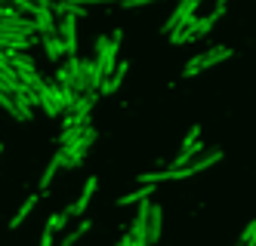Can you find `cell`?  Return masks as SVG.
<instances>
[{"mask_svg": "<svg viewBox=\"0 0 256 246\" xmlns=\"http://www.w3.org/2000/svg\"><path fill=\"white\" fill-rule=\"evenodd\" d=\"M120 37H124V31H114L112 37H96V68H99V77L105 80V77H112V71H114V65H118V49H120Z\"/></svg>", "mask_w": 256, "mask_h": 246, "instance_id": "1", "label": "cell"}, {"mask_svg": "<svg viewBox=\"0 0 256 246\" xmlns=\"http://www.w3.org/2000/svg\"><path fill=\"white\" fill-rule=\"evenodd\" d=\"M93 142H96V129H93V126H86L71 145L59 148V154H62V169H74V166H80L84 157H86V151L93 148Z\"/></svg>", "mask_w": 256, "mask_h": 246, "instance_id": "2", "label": "cell"}, {"mask_svg": "<svg viewBox=\"0 0 256 246\" xmlns=\"http://www.w3.org/2000/svg\"><path fill=\"white\" fill-rule=\"evenodd\" d=\"M222 160V148H207L200 157H194L188 166H182V169H170V179H192L198 173H204V169H210L213 163Z\"/></svg>", "mask_w": 256, "mask_h": 246, "instance_id": "3", "label": "cell"}, {"mask_svg": "<svg viewBox=\"0 0 256 246\" xmlns=\"http://www.w3.org/2000/svg\"><path fill=\"white\" fill-rule=\"evenodd\" d=\"M38 105L44 108L46 117H59V114H65L62 92L56 89V83H52V80H44V83L38 86Z\"/></svg>", "mask_w": 256, "mask_h": 246, "instance_id": "4", "label": "cell"}, {"mask_svg": "<svg viewBox=\"0 0 256 246\" xmlns=\"http://www.w3.org/2000/svg\"><path fill=\"white\" fill-rule=\"evenodd\" d=\"M194 12H198V0H186V3H179L173 9V15L167 18V25H164V34H179L194 18Z\"/></svg>", "mask_w": 256, "mask_h": 246, "instance_id": "5", "label": "cell"}, {"mask_svg": "<svg viewBox=\"0 0 256 246\" xmlns=\"http://www.w3.org/2000/svg\"><path fill=\"white\" fill-rule=\"evenodd\" d=\"M96 185H99V179L96 176H90L86 182H84V191H80V197L74 200V203H71L68 206V219H74V216H84L86 213V206H90V200H93V194H96Z\"/></svg>", "mask_w": 256, "mask_h": 246, "instance_id": "6", "label": "cell"}, {"mask_svg": "<svg viewBox=\"0 0 256 246\" xmlns=\"http://www.w3.org/2000/svg\"><path fill=\"white\" fill-rule=\"evenodd\" d=\"M160 231H164V210L158 203H152V210H148V219H145V243H158L160 240Z\"/></svg>", "mask_w": 256, "mask_h": 246, "instance_id": "7", "label": "cell"}, {"mask_svg": "<svg viewBox=\"0 0 256 246\" xmlns=\"http://www.w3.org/2000/svg\"><path fill=\"white\" fill-rule=\"evenodd\" d=\"M126 68H130L126 62H118V65H114L112 77H105V80H102V86H99V92H102V96H112V92H114V89L120 86V80L126 77Z\"/></svg>", "mask_w": 256, "mask_h": 246, "instance_id": "8", "label": "cell"}, {"mask_svg": "<svg viewBox=\"0 0 256 246\" xmlns=\"http://www.w3.org/2000/svg\"><path fill=\"white\" fill-rule=\"evenodd\" d=\"M226 59H232V49H228V46H213V49H207V52H200L204 71L213 68V65H219V62H226Z\"/></svg>", "mask_w": 256, "mask_h": 246, "instance_id": "9", "label": "cell"}, {"mask_svg": "<svg viewBox=\"0 0 256 246\" xmlns=\"http://www.w3.org/2000/svg\"><path fill=\"white\" fill-rule=\"evenodd\" d=\"M40 43H44V49H46V59H50V62H59L62 55H65V46H62V40H59L56 34H52V37H40Z\"/></svg>", "mask_w": 256, "mask_h": 246, "instance_id": "10", "label": "cell"}, {"mask_svg": "<svg viewBox=\"0 0 256 246\" xmlns=\"http://www.w3.org/2000/svg\"><path fill=\"white\" fill-rule=\"evenodd\" d=\"M152 197V185H142L139 191H130V194H124L118 197V206H130V203H142V200H148Z\"/></svg>", "mask_w": 256, "mask_h": 246, "instance_id": "11", "label": "cell"}, {"mask_svg": "<svg viewBox=\"0 0 256 246\" xmlns=\"http://www.w3.org/2000/svg\"><path fill=\"white\" fill-rule=\"evenodd\" d=\"M34 206H38V197H34V194H28V200H25V203L19 206V213L12 216V222H10V228H19V225H22V222H25V219L31 216V210H34Z\"/></svg>", "mask_w": 256, "mask_h": 246, "instance_id": "12", "label": "cell"}, {"mask_svg": "<svg viewBox=\"0 0 256 246\" xmlns=\"http://www.w3.org/2000/svg\"><path fill=\"white\" fill-rule=\"evenodd\" d=\"M59 169H62V154L56 151V154H52V160H50V166H46V173H44V179H40V188H50Z\"/></svg>", "mask_w": 256, "mask_h": 246, "instance_id": "13", "label": "cell"}, {"mask_svg": "<svg viewBox=\"0 0 256 246\" xmlns=\"http://www.w3.org/2000/svg\"><path fill=\"white\" fill-rule=\"evenodd\" d=\"M90 228H93V222H90V219H84V222L78 225V228H74V231H68V234H65V240H62V246H74V243H78V240H80V237H84V234L90 231Z\"/></svg>", "mask_w": 256, "mask_h": 246, "instance_id": "14", "label": "cell"}, {"mask_svg": "<svg viewBox=\"0 0 256 246\" xmlns=\"http://www.w3.org/2000/svg\"><path fill=\"white\" fill-rule=\"evenodd\" d=\"M142 185H158V182H170V169H158V173H142Z\"/></svg>", "mask_w": 256, "mask_h": 246, "instance_id": "15", "label": "cell"}, {"mask_svg": "<svg viewBox=\"0 0 256 246\" xmlns=\"http://www.w3.org/2000/svg\"><path fill=\"white\" fill-rule=\"evenodd\" d=\"M200 71H204V62H200V52H198L194 59L186 62V68H182V77H194V74H200Z\"/></svg>", "mask_w": 256, "mask_h": 246, "instance_id": "16", "label": "cell"}, {"mask_svg": "<svg viewBox=\"0 0 256 246\" xmlns=\"http://www.w3.org/2000/svg\"><path fill=\"white\" fill-rule=\"evenodd\" d=\"M0 105H4V111H10V114H12L16 120H22V114H19V108H16L12 96H10V92H4V89H0Z\"/></svg>", "mask_w": 256, "mask_h": 246, "instance_id": "17", "label": "cell"}, {"mask_svg": "<svg viewBox=\"0 0 256 246\" xmlns=\"http://www.w3.org/2000/svg\"><path fill=\"white\" fill-rule=\"evenodd\" d=\"M46 225H50L52 231H62L65 225H68V213H56V216H50V219H46Z\"/></svg>", "mask_w": 256, "mask_h": 246, "instance_id": "18", "label": "cell"}, {"mask_svg": "<svg viewBox=\"0 0 256 246\" xmlns=\"http://www.w3.org/2000/svg\"><path fill=\"white\" fill-rule=\"evenodd\" d=\"M253 237H256V222H250L247 228H244V234H241V243H238V246H253Z\"/></svg>", "mask_w": 256, "mask_h": 246, "instance_id": "19", "label": "cell"}, {"mask_svg": "<svg viewBox=\"0 0 256 246\" xmlns=\"http://www.w3.org/2000/svg\"><path fill=\"white\" fill-rule=\"evenodd\" d=\"M52 234H56V231L46 225V228H44V237H40V246H52Z\"/></svg>", "mask_w": 256, "mask_h": 246, "instance_id": "20", "label": "cell"}, {"mask_svg": "<svg viewBox=\"0 0 256 246\" xmlns=\"http://www.w3.org/2000/svg\"><path fill=\"white\" fill-rule=\"evenodd\" d=\"M0 151H4V145H0Z\"/></svg>", "mask_w": 256, "mask_h": 246, "instance_id": "21", "label": "cell"}]
</instances>
